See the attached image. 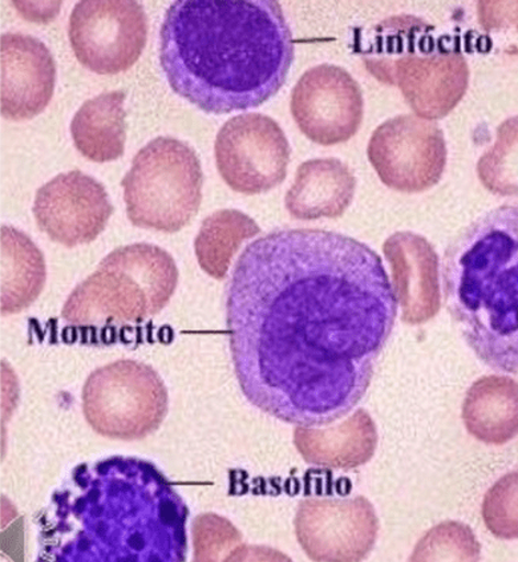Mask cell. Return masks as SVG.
Instances as JSON below:
<instances>
[{
  "label": "cell",
  "instance_id": "1",
  "mask_svg": "<svg viewBox=\"0 0 518 562\" xmlns=\"http://www.w3.org/2000/svg\"><path fill=\"white\" fill-rule=\"evenodd\" d=\"M382 258L340 233L282 229L246 246L226 290L239 387L252 406L326 427L370 387L397 315Z\"/></svg>",
  "mask_w": 518,
  "mask_h": 562
},
{
  "label": "cell",
  "instance_id": "3",
  "mask_svg": "<svg viewBox=\"0 0 518 562\" xmlns=\"http://www.w3.org/2000/svg\"><path fill=\"white\" fill-rule=\"evenodd\" d=\"M189 510L149 462L81 464L41 521L43 558L56 562H182Z\"/></svg>",
  "mask_w": 518,
  "mask_h": 562
},
{
  "label": "cell",
  "instance_id": "22",
  "mask_svg": "<svg viewBox=\"0 0 518 562\" xmlns=\"http://www.w3.org/2000/svg\"><path fill=\"white\" fill-rule=\"evenodd\" d=\"M484 520L498 539H518V470L498 480L486 494Z\"/></svg>",
  "mask_w": 518,
  "mask_h": 562
},
{
  "label": "cell",
  "instance_id": "19",
  "mask_svg": "<svg viewBox=\"0 0 518 562\" xmlns=\"http://www.w3.org/2000/svg\"><path fill=\"white\" fill-rule=\"evenodd\" d=\"M2 311L21 313L37 300L46 285L47 270L43 252L23 232L2 226Z\"/></svg>",
  "mask_w": 518,
  "mask_h": 562
},
{
  "label": "cell",
  "instance_id": "11",
  "mask_svg": "<svg viewBox=\"0 0 518 562\" xmlns=\"http://www.w3.org/2000/svg\"><path fill=\"white\" fill-rule=\"evenodd\" d=\"M290 110L308 140L333 147L357 135L364 116L363 93L346 69L320 65L302 75Z\"/></svg>",
  "mask_w": 518,
  "mask_h": 562
},
{
  "label": "cell",
  "instance_id": "12",
  "mask_svg": "<svg viewBox=\"0 0 518 562\" xmlns=\"http://www.w3.org/2000/svg\"><path fill=\"white\" fill-rule=\"evenodd\" d=\"M33 212L37 227L54 243L75 248L104 232L113 206L101 182L72 170L37 189Z\"/></svg>",
  "mask_w": 518,
  "mask_h": 562
},
{
  "label": "cell",
  "instance_id": "4",
  "mask_svg": "<svg viewBox=\"0 0 518 562\" xmlns=\"http://www.w3.org/2000/svg\"><path fill=\"white\" fill-rule=\"evenodd\" d=\"M444 302L484 364L518 375V205L473 221L448 246Z\"/></svg>",
  "mask_w": 518,
  "mask_h": 562
},
{
  "label": "cell",
  "instance_id": "15",
  "mask_svg": "<svg viewBox=\"0 0 518 562\" xmlns=\"http://www.w3.org/2000/svg\"><path fill=\"white\" fill-rule=\"evenodd\" d=\"M357 179L338 159H315L296 170L284 205L295 220L339 218L356 198Z\"/></svg>",
  "mask_w": 518,
  "mask_h": 562
},
{
  "label": "cell",
  "instance_id": "23",
  "mask_svg": "<svg viewBox=\"0 0 518 562\" xmlns=\"http://www.w3.org/2000/svg\"><path fill=\"white\" fill-rule=\"evenodd\" d=\"M480 22L497 36L505 53L518 55V2L480 3Z\"/></svg>",
  "mask_w": 518,
  "mask_h": 562
},
{
  "label": "cell",
  "instance_id": "14",
  "mask_svg": "<svg viewBox=\"0 0 518 562\" xmlns=\"http://www.w3.org/2000/svg\"><path fill=\"white\" fill-rule=\"evenodd\" d=\"M393 269L403 319L425 324L440 308L439 257L425 237L410 232L391 236L383 246Z\"/></svg>",
  "mask_w": 518,
  "mask_h": 562
},
{
  "label": "cell",
  "instance_id": "2",
  "mask_svg": "<svg viewBox=\"0 0 518 562\" xmlns=\"http://www.w3.org/2000/svg\"><path fill=\"white\" fill-rule=\"evenodd\" d=\"M160 37L170 88L212 115L267 103L294 60L292 30L275 0H177Z\"/></svg>",
  "mask_w": 518,
  "mask_h": 562
},
{
  "label": "cell",
  "instance_id": "7",
  "mask_svg": "<svg viewBox=\"0 0 518 562\" xmlns=\"http://www.w3.org/2000/svg\"><path fill=\"white\" fill-rule=\"evenodd\" d=\"M85 418L101 437L140 440L162 425L169 394L149 364L122 359L94 370L81 393Z\"/></svg>",
  "mask_w": 518,
  "mask_h": 562
},
{
  "label": "cell",
  "instance_id": "20",
  "mask_svg": "<svg viewBox=\"0 0 518 562\" xmlns=\"http://www.w3.org/2000/svg\"><path fill=\"white\" fill-rule=\"evenodd\" d=\"M259 232L261 229L248 214L236 210L214 212L202 223L194 239L195 257L201 269L216 280H224L239 246L259 235Z\"/></svg>",
  "mask_w": 518,
  "mask_h": 562
},
{
  "label": "cell",
  "instance_id": "18",
  "mask_svg": "<svg viewBox=\"0 0 518 562\" xmlns=\"http://www.w3.org/2000/svg\"><path fill=\"white\" fill-rule=\"evenodd\" d=\"M125 93H101L86 101L71 123L76 149L93 162L120 159L125 150Z\"/></svg>",
  "mask_w": 518,
  "mask_h": 562
},
{
  "label": "cell",
  "instance_id": "21",
  "mask_svg": "<svg viewBox=\"0 0 518 562\" xmlns=\"http://www.w3.org/2000/svg\"><path fill=\"white\" fill-rule=\"evenodd\" d=\"M477 176L486 191L518 198V116L498 126L495 144L480 157Z\"/></svg>",
  "mask_w": 518,
  "mask_h": 562
},
{
  "label": "cell",
  "instance_id": "17",
  "mask_svg": "<svg viewBox=\"0 0 518 562\" xmlns=\"http://www.w3.org/2000/svg\"><path fill=\"white\" fill-rule=\"evenodd\" d=\"M463 419L470 434L486 445L518 437V382L498 375L478 379L466 393Z\"/></svg>",
  "mask_w": 518,
  "mask_h": 562
},
{
  "label": "cell",
  "instance_id": "13",
  "mask_svg": "<svg viewBox=\"0 0 518 562\" xmlns=\"http://www.w3.org/2000/svg\"><path fill=\"white\" fill-rule=\"evenodd\" d=\"M2 58V115L11 122L34 119L54 97L56 66L50 50L40 40L25 34H4Z\"/></svg>",
  "mask_w": 518,
  "mask_h": 562
},
{
  "label": "cell",
  "instance_id": "10",
  "mask_svg": "<svg viewBox=\"0 0 518 562\" xmlns=\"http://www.w3.org/2000/svg\"><path fill=\"white\" fill-rule=\"evenodd\" d=\"M368 155L383 184L402 193H421L439 184L447 166L443 131L416 115L397 116L379 125Z\"/></svg>",
  "mask_w": 518,
  "mask_h": 562
},
{
  "label": "cell",
  "instance_id": "16",
  "mask_svg": "<svg viewBox=\"0 0 518 562\" xmlns=\"http://www.w3.org/2000/svg\"><path fill=\"white\" fill-rule=\"evenodd\" d=\"M396 85L406 94L409 104L423 119H439L447 115L463 98L469 81L452 80L469 78V68L460 56L438 58L401 59L396 63Z\"/></svg>",
  "mask_w": 518,
  "mask_h": 562
},
{
  "label": "cell",
  "instance_id": "6",
  "mask_svg": "<svg viewBox=\"0 0 518 562\" xmlns=\"http://www.w3.org/2000/svg\"><path fill=\"white\" fill-rule=\"evenodd\" d=\"M202 182L194 149L173 137H157L138 151L122 181L126 214L143 229L179 232L200 211Z\"/></svg>",
  "mask_w": 518,
  "mask_h": 562
},
{
  "label": "cell",
  "instance_id": "8",
  "mask_svg": "<svg viewBox=\"0 0 518 562\" xmlns=\"http://www.w3.org/2000/svg\"><path fill=\"white\" fill-rule=\"evenodd\" d=\"M76 58L100 75L126 71L140 58L148 40V19L136 0H83L68 27Z\"/></svg>",
  "mask_w": 518,
  "mask_h": 562
},
{
  "label": "cell",
  "instance_id": "9",
  "mask_svg": "<svg viewBox=\"0 0 518 562\" xmlns=\"http://www.w3.org/2000/svg\"><path fill=\"white\" fill-rule=\"evenodd\" d=\"M214 154L226 184L235 192L252 195L282 184L292 148L274 119L244 113L221 128Z\"/></svg>",
  "mask_w": 518,
  "mask_h": 562
},
{
  "label": "cell",
  "instance_id": "5",
  "mask_svg": "<svg viewBox=\"0 0 518 562\" xmlns=\"http://www.w3.org/2000/svg\"><path fill=\"white\" fill-rule=\"evenodd\" d=\"M177 283L179 269L168 251L151 244L123 246L74 290L61 317L76 326L142 324L168 305Z\"/></svg>",
  "mask_w": 518,
  "mask_h": 562
}]
</instances>
